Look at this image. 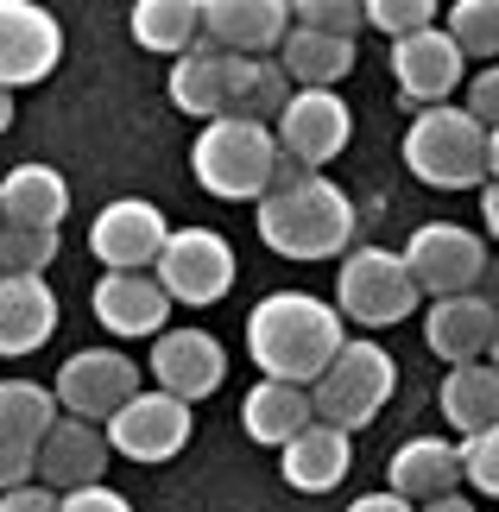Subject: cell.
Segmentation results:
<instances>
[{
  "mask_svg": "<svg viewBox=\"0 0 499 512\" xmlns=\"http://www.w3.org/2000/svg\"><path fill=\"white\" fill-rule=\"evenodd\" d=\"M449 38L468 57H499V0H455L449 7Z\"/></svg>",
  "mask_w": 499,
  "mask_h": 512,
  "instance_id": "1f68e13d",
  "label": "cell"
},
{
  "mask_svg": "<svg viewBox=\"0 0 499 512\" xmlns=\"http://www.w3.org/2000/svg\"><path fill=\"white\" fill-rule=\"evenodd\" d=\"M203 38L222 51L266 57L291 38V0H203Z\"/></svg>",
  "mask_w": 499,
  "mask_h": 512,
  "instance_id": "ac0fdd59",
  "label": "cell"
},
{
  "mask_svg": "<svg viewBox=\"0 0 499 512\" xmlns=\"http://www.w3.org/2000/svg\"><path fill=\"white\" fill-rule=\"evenodd\" d=\"M348 512H417V506H411L405 494H392V487H379V494H361Z\"/></svg>",
  "mask_w": 499,
  "mask_h": 512,
  "instance_id": "ab89813d",
  "label": "cell"
},
{
  "mask_svg": "<svg viewBox=\"0 0 499 512\" xmlns=\"http://www.w3.org/2000/svg\"><path fill=\"white\" fill-rule=\"evenodd\" d=\"M127 32H133L139 51L184 57L196 38H203V0H133Z\"/></svg>",
  "mask_w": 499,
  "mask_h": 512,
  "instance_id": "4316f807",
  "label": "cell"
},
{
  "mask_svg": "<svg viewBox=\"0 0 499 512\" xmlns=\"http://www.w3.org/2000/svg\"><path fill=\"white\" fill-rule=\"evenodd\" d=\"M13 127V89H0V133Z\"/></svg>",
  "mask_w": 499,
  "mask_h": 512,
  "instance_id": "ee69618b",
  "label": "cell"
},
{
  "mask_svg": "<svg viewBox=\"0 0 499 512\" xmlns=\"http://www.w3.org/2000/svg\"><path fill=\"white\" fill-rule=\"evenodd\" d=\"M436 7L443 0H367V26H379L386 38H411V32L436 26Z\"/></svg>",
  "mask_w": 499,
  "mask_h": 512,
  "instance_id": "836d02e7",
  "label": "cell"
},
{
  "mask_svg": "<svg viewBox=\"0 0 499 512\" xmlns=\"http://www.w3.org/2000/svg\"><path fill=\"white\" fill-rule=\"evenodd\" d=\"M278 468H285V481L297 494H329L354 468V443H348V430H335V424H310L304 437L285 443V462Z\"/></svg>",
  "mask_w": 499,
  "mask_h": 512,
  "instance_id": "d4e9b609",
  "label": "cell"
},
{
  "mask_svg": "<svg viewBox=\"0 0 499 512\" xmlns=\"http://www.w3.org/2000/svg\"><path fill=\"white\" fill-rule=\"evenodd\" d=\"M487 354H493V367H499V329H493V348H487Z\"/></svg>",
  "mask_w": 499,
  "mask_h": 512,
  "instance_id": "f6af8a7d",
  "label": "cell"
},
{
  "mask_svg": "<svg viewBox=\"0 0 499 512\" xmlns=\"http://www.w3.org/2000/svg\"><path fill=\"white\" fill-rule=\"evenodd\" d=\"M158 285L171 291V304H222L228 285H234V247L222 241L215 228H171L165 253H158Z\"/></svg>",
  "mask_w": 499,
  "mask_h": 512,
  "instance_id": "52a82bcc",
  "label": "cell"
},
{
  "mask_svg": "<svg viewBox=\"0 0 499 512\" xmlns=\"http://www.w3.org/2000/svg\"><path fill=\"white\" fill-rule=\"evenodd\" d=\"M405 165L417 184L430 190H468L487 184V127L474 121L468 108H417V121L405 133Z\"/></svg>",
  "mask_w": 499,
  "mask_h": 512,
  "instance_id": "277c9868",
  "label": "cell"
},
{
  "mask_svg": "<svg viewBox=\"0 0 499 512\" xmlns=\"http://www.w3.org/2000/svg\"><path fill=\"white\" fill-rule=\"evenodd\" d=\"M241 424H247V437H253V443L285 449L291 437H304V430L316 424V399H310V386L259 380V386L247 392V405H241Z\"/></svg>",
  "mask_w": 499,
  "mask_h": 512,
  "instance_id": "cb8c5ba5",
  "label": "cell"
},
{
  "mask_svg": "<svg viewBox=\"0 0 499 512\" xmlns=\"http://www.w3.org/2000/svg\"><path fill=\"white\" fill-rule=\"evenodd\" d=\"M0 209H7V228H64V209H70L64 171L13 165L7 177H0Z\"/></svg>",
  "mask_w": 499,
  "mask_h": 512,
  "instance_id": "484cf974",
  "label": "cell"
},
{
  "mask_svg": "<svg viewBox=\"0 0 499 512\" xmlns=\"http://www.w3.org/2000/svg\"><path fill=\"white\" fill-rule=\"evenodd\" d=\"M57 405L64 418H89V424H108L139 386V361H127L121 348H76L64 367H57Z\"/></svg>",
  "mask_w": 499,
  "mask_h": 512,
  "instance_id": "ba28073f",
  "label": "cell"
},
{
  "mask_svg": "<svg viewBox=\"0 0 499 512\" xmlns=\"http://www.w3.org/2000/svg\"><path fill=\"white\" fill-rule=\"evenodd\" d=\"M417 512H474V500H462V494H443V500H424Z\"/></svg>",
  "mask_w": 499,
  "mask_h": 512,
  "instance_id": "b9f144b4",
  "label": "cell"
},
{
  "mask_svg": "<svg viewBox=\"0 0 499 512\" xmlns=\"http://www.w3.org/2000/svg\"><path fill=\"white\" fill-rule=\"evenodd\" d=\"M57 336V298L45 279H7L0 272V354H32Z\"/></svg>",
  "mask_w": 499,
  "mask_h": 512,
  "instance_id": "7402d4cb",
  "label": "cell"
},
{
  "mask_svg": "<svg viewBox=\"0 0 499 512\" xmlns=\"http://www.w3.org/2000/svg\"><path fill=\"white\" fill-rule=\"evenodd\" d=\"M417 279L405 266V253L392 247H348L342 253V272H335V310L354 317L361 329H392L417 310Z\"/></svg>",
  "mask_w": 499,
  "mask_h": 512,
  "instance_id": "5b68a950",
  "label": "cell"
},
{
  "mask_svg": "<svg viewBox=\"0 0 499 512\" xmlns=\"http://www.w3.org/2000/svg\"><path fill=\"white\" fill-rule=\"evenodd\" d=\"M114 456L108 430L89 424V418H57V430L38 443V481L57 487V494H76V487H95L102 468Z\"/></svg>",
  "mask_w": 499,
  "mask_h": 512,
  "instance_id": "e0dca14e",
  "label": "cell"
},
{
  "mask_svg": "<svg viewBox=\"0 0 499 512\" xmlns=\"http://www.w3.org/2000/svg\"><path fill=\"white\" fill-rule=\"evenodd\" d=\"M102 430H108L114 456H127V462H171L177 449L190 443V399H177V392H165V386L133 392Z\"/></svg>",
  "mask_w": 499,
  "mask_h": 512,
  "instance_id": "9c48e42d",
  "label": "cell"
},
{
  "mask_svg": "<svg viewBox=\"0 0 499 512\" xmlns=\"http://www.w3.org/2000/svg\"><path fill=\"white\" fill-rule=\"evenodd\" d=\"M278 159H285L278 133L266 121H247V114L203 121V133H196V146H190L196 184L209 196H222V203H259L278 177Z\"/></svg>",
  "mask_w": 499,
  "mask_h": 512,
  "instance_id": "3957f363",
  "label": "cell"
},
{
  "mask_svg": "<svg viewBox=\"0 0 499 512\" xmlns=\"http://www.w3.org/2000/svg\"><path fill=\"white\" fill-rule=\"evenodd\" d=\"M455 481H462V443H443V437H411L386 462V487L405 494L411 506L455 494Z\"/></svg>",
  "mask_w": 499,
  "mask_h": 512,
  "instance_id": "44dd1931",
  "label": "cell"
},
{
  "mask_svg": "<svg viewBox=\"0 0 499 512\" xmlns=\"http://www.w3.org/2000/svg\"><path fill=\"white\" fill-rule=\"evenodd\" d=\"M0 512H64V494L45 481H26V487H13V494H0Z\"/></svg>",
  "mask_w": 499,
  "mask_h": 512,
  "instance_id": "74e56055",
  "label": "cell"
},
{
  "mask_svg": "<svg viewBox=\"0 0 499 512\" xmlns=\"http://www.w3.org/2000/svg\"><path fill=\"white\" fill-rule=\"evenodd\" d=\"M468 76V51L449 38V26H424L411 38H392V83L411 108L449 102V89Z\"/></svg>",
  "mask_w": 499,
  "mask_h": 512,
  "instance_id": "5bb4252c",
  "label": "cell"
},
{
  "mask_svg": "<svg viewBox=\"0 0 499 512\" xmlns=\"http://www.w3.org/2000/svg\"><path fill=\"white\" fill-rule=\"evenodd\" d=\"M291 19L310 32H335V38H354L367 26V0H291Z\"/></svg>",
  "mask_w": 499,
  "mask_h": 512,
  "instance_id": "d6a6232c",
  "label": "cell"
},
{
  "mask_svg": "<svg viewBox=\"0 0 499 512\" xmlns=\"http://www.w3.org/2000/svg\"><path fill=\"white\" fill-rule=\"evenodd\" d=\"M392 386H398L392 354L379 348V342H348V348L329 361L323 380L310 386L316 424H335V430H348V437H354V430H367L379 411H386Z\"/></svg>",
  "mask_w": 499,
  "mask_h": 512,
  "instance_id": "8992f818",
  "label": "cell"
},
{
  "mask_svg": "<svg viewBox=\"0 0 499 512\" xmlns=\"http://www.w3.org/2000/svg\"><path fill=\"white\" fill-rule=\"evenodd\" d=\"M443 418L462 437L499 424V367L493 361H462V367L443 373Z\"/></svg>",
  "mask_w": 499,
  "mask_h": 512,
  "instance_id": "f1b7e54d",
  "label": "cell"
},
{
  "mask_svg": "<svg viewBox=\"0 0 499 512\" xmlns=\"http://www.w3.org/2000/svg\"><path fill=\"white\" fill-rule=\"evenodd\" d=\"M493 304L487 298H474V291H455V298H430L424 310V342L436 361H449V367H462V361H481V354L493 348Z\"/></svg>",
  "mask_w": 499,
  "mask_h": 512,
  "instance_id": "d6986e66",
  "label": "cell"
},
{
  "mask_svg": "<svg viewBox=\"0 0 499 512\" xmlns=\"http://www.w3.org/2000/svg\"><path fill=\"white\" fill-rule=\"evenodd\" d=\"M259 241L278 260H342L354 247V203L323 171L259 196Z\"/></svg>",
  "mask_w": 499,
  "mask_h": 512,
  "instance_id": "7a4b0ae2",
  "label": "cell"
},
{
  "mask_svg": "<svg viewBox=\"0 0 499 512\" xmlns=\"http://www.w3.org/2000/svg\"><path fill=\"white\" fill-rule=\"evenodd\" d=\"M342 348V310L310 291H272L247 310V354L266 380L316 386Z\"/></svg>",
  "mask_w": 499,
  "mask_h": 512,
  "instance_id": "6da1fadb",
  "label": "cell"
},
{
  "mask_svg": "<svg viewBox=\"0 0 499 512\" xmlns=\"http://www.w3.org/2000/svg\"><path fill=\"white\" fill-rule=\"evenodd\" d=\"M152 380L165 386V392H177V399H209L215 386L228 380V354H222V342L209 336V329H165V336L152 342Z\"/></svg>",
  "mask_w": 499,
  "mask_h": 512,
  "instance_id": "2e32d148",
  "label": "cell"
},
{
  "mask_svg": "<svg viewBox=\"0 0 499 512\" xmlns=\"http://www.w3.org/2000/svg\"><path fill=\"white\" fill-rule=\"evenodd\" d=\"M222 45L215 38H196L184 57H171V76H165V95L177 114L190 121H222L228 114V70H222Z\"/></svg>",
  "mask_w": 499,
  "mask_h": 512,
  "instance_id": "ffe728a7",
  "label": "cell"
},
{
  "mask_svg": "<svg viewBox=\"0 0 499 512\" xmlns=\"http://www.w3.org/2000/svg\"><path fill=\"white\" fill-rule=\"evenodd\" d=\"M462 481H474V494L499 500V424L462 437Z\"/></svg>",
  "mask_w": 499,
  "mask_h": 512,
  "instance_id": "e575fe53",
  "label": "cell"
},
{
  "mask_svg": "<svg viewBox=\"0 0 499 512\" xmlns=\"http://www.w3.org/2000/svg\"><path fill=\"white\" fill-rule=\"evenodd\" d=\"M89 310L108 336H165L171 291L158 285V272H102L89 291Z\"/></svg>",
  "mask_w": 499,
  "mask_h": 512,
  "instance_id": "9a60e30c",
  "label": "cell"
},
{
  "mask_svg": "<svg viewBox=\"0 0 499 512\" xmlns=\"http://www.w3.org/2000/svg\"><path fill=\"white\" fill-rule=\"evenodd\" d=\"M64 512H133L127 494H114L108 481H95V487H76V494H64Z\"/></svg>",
  "mask_w": 499,
  "mask_h": 512,
  "instance_id": "f35d334b",
  "label": "cell"
},
{
  "mask_svg": "<svg viewBox=\"0 0 499 512\" xmlns=\"http://www.w3.org/2000/svg\"><path fill=\"white\" fill-rule=\"evenodd\" d=\"M38 481V443L13 437L7 424H0V494H13V487Z\"/></svg>",
  "mask_w": 499,
  "mask_h": 512,
  "instance_id": "d590c367",
  "label": "cell"
},
{
  "mask_svg": "<svg viewBox=\"0 0 499 512\" xmlns=\"http://www.w3.org/2000/svg\"><path fill=\"white\" fill-rule=\"evenodd\" d=\"M0 228H7V209H0Z\"/></svg>",
  "mask_w": 499,
  "mask_h": 512,
  "instance_id": "bcb514c9",
  "label": "cell"
},
{
  "mask_svg": "<svg viewBox=\"0 0 499 512\" xmlns=\"http://www.w3.org/2000/svg\"><path fill=\"white\" fill-rule=\"evenodd\" d=\"M481 222H487V234L499 241V177H487V184H481Z\"/></svg>",
  "mask_w": 499,
  "mask_h": 512,
  "instance_id": "60d3db41",
  "label": "cell"
},
{
  "mask_svg": "<svg viewBox=\"0 0 499 512\" xmlns=\"http://www.w3.org/2000/svg\"><path fill=\"white\" fill-rule=\"evenodd\" d=\"M405 266L417 291L430 298H455V291H474L487 272V241L474 228H455V222H424L405 241Z\"/></svg>",
  "mask_w": 499,
  "mask_h": 512,
  "instance_id": "30bf717a",
  "label": "cell"
},
{
  "mask_svg": "<svg viewBox=\"0 0 499 512\" xmlns=\"http://www.w3.org/2000/svg\"><path fill=\"white\" fill-rule=\"evenodd\" d=\"M64 57V26L38 0H0V89L45 83Z\"/></svg>",
  "mask_w": 499,
  "mask_h": 512,
  "instance_id": "7c38bea8",
  "label": "cell"
},
{
  "mask_svg": "<svg viewBox=\"0 0 499 512\" xmlns=\"http://www.w3.org/2000/svg\"><path fill=\"white\" fill-rule=\"evenodd\" d=\"M57 418H64V405H57V392L51 386H38V380H0V424L13 430V437H26V443H45Z\"/></svg>",
  "mask_w": 499,
  "mask_h": 512,
  "instance_id": "f546056e",
  "label": "cell"
},
{
  "mask_svg": "<svg viewBox=\"0 0 499 512\" xmlns=\"http://www.w3.org/2000/svg\"><path fill=\"white\" fill-rule=\"evenodd\" d=\"M165 241H171V222L146 196H121L89 222V253L102 260V272H152Z\"/></svg>",
  "mask_w": 499,
  "mask_h": 512,
  "instance_id": "8fae6325",
  "label": "cell"
},
{
  "mask_svg": "<svg viewBox=\"0 0 499 512\" xmlns=\"http://www.w3.org/2000/svg\"><path fill=\"white\" fill-rule=\"evenodd\" d=\"M57 260V228H0V272L7 279H45Z\"/></svg>",
  "mask_w": 499,
  "mask_h": 512,
  "instance_id": "4dcf8cb0",
  "label": "cell"
},
{
  "mask_svg": "<svg viewBox=\"0 0 499 512\" xmlns=\"http://www.w3.org/2000/svg\"><path fill=\"white\" fill-rule=\"evenodd\" d=\"M468 114H474V121H481L487 133L499 127V64H487V70L468 83Z\"/></svg>",
  "mask_w": 499,
  "mask_h": 512,
  "instance_id": "8d00e7d4",
  "label": "cell"
},
{
  "mask_svg": "<svg viewBox=\"0 0 499 512\" xmlns=\"http://www.w3.org/2000/svg\"><path fill=\"white\" fill-rule=\"evenodd\" d=\"M272 133H278V146H285V159L323 171L329 159H342V146L354 140V114L335 89H297Z\"/></svg>",
  "mask_w": 499,
  "mask_h": 512,
  "instance_id": "4fadbf2b",
  "label": "cell"
},
{
  "mask_svg": "<svg viewBox=\"0 0 499 512\" xmlns=\"http://www.w3.org/2000/svg\"><path fill=\"white\" fill-rule=\"evenodd\" d=\"M228 70V114H247V121H266L278 127V114L291 108V70L278 57H247V51H228L222 57Z\"/></svg>",
  "mask_w": 499,
  "mask_h": 512,
  "instance_id": "603a6c76",
  "label": "cell"
},
{
  "mask_svg": "<svg viewBox=\"0 0 499 512\" xmlns=\"http://www.w3.org/2000/svg\"><path fill=\"white\" fill-rule=\"evenodd\" d=\"M278 64L291 70V83H297V89H335V83H342V76L354 70V38L291 26V38L278 45Z\"/></svg>",
  "mask_w": 499,
  "mask_h": 512,
  "instance_id": "83f0119b",
  "label": "cell"
},
{
  "mask_svg": "<svg viewBox=\"0 0 499 512\" xmlns=\"http://www.w3.org/2000/svg\"><path fill=\"white\" fill-rule=\"evenodd\" d=\"M487 177H499V127L487 133Z\"/></svg>",
  "mask_w": 499,
  "mask_h": 512,
  "instance_id": "7bdbcfd3",
  "label": "cell"
}]
</instances>
